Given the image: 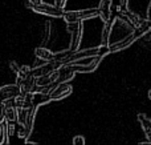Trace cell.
Listing matches in <instances>:
<instances>
[{
	"label": "cell",
	"mask_w": 151,
	"mask_h": 145,
	"mask_svg": "<svg viewBox=\"0 0 151 145\" xmlns=\"http://www.w3.org/2000/svg\"><path fill=\"white\" fill-rule=\"evenodd\" d=\"M98 13V8H91V9H82V11H65L64 12L63 19L65 20L66 24H73V23H78V21H83L88 20V19H93L97 17Z\"/></svg>",
	"instance_id": "6da1fadb"
},
{
	"label": "cell",
	"mask_w": 151,
	"mask_h": 145,
	"mask_svg": "<svg viewBox=\"0 0 151 145\" xmlns=\"http://www.w3.org/2000/svg\"><path fill=\"white\" fill-rule=\"evenodd\" d=\"M31 9H33L36 13L40 15H45L49 17H63L64 16V8H60L57 5H52V4H47V3L40 1L39 4H32Z\"/></svg>",
	"instance_id": "7a4b0ae2"
},
{
	"label": "cell",
	"mask_w": 151,
	"mask_h": 145,
	"mask_svg": "<svg viewBox=\"0 0 151 145\" xmlns=\"http://www.w3.org/2000/svg\"><path fill=\"white\" fill-rule=\"evenodd\" d=\"M69 29H72V40H70V47L69 49L76 52L78 51L81 44V39H82V29H83V24L82 21H78V23H73V24H68Z\"/></svg>",
	"instance_id": "3957f363"
},
{
	"label": "cell",
	"mask_w": 151,
	"mask_h": 145,
	"mask_svg": "<svg viewBox=\"0 0 151 145\" xmlns=\"http://www.w3.org/2000/svg\"><path fill=\"white\" fill-rule=\"evenodd\" d=\"M72 92H73V87L70 84H68V83H61V84H56L55 83V88L49 93V96L52 101H57L68 97L69 95H72Z\"/></svg>",
	"instance_id": "277c9868"
},
{
	"label": "cell",
	"mask_w": 151,
	"mask_h": 145,
	"mask_svg": "<svg viewBox=\"0 0 151 145\" xmlns=\"http://www.w3.org/2000/svg\"><path fill=\"white\" fill-rule=\"evenodd\" d=\"M21 92L20 85L17 84H9V85H3L0 88V101L5 103V101L13 100L16 96H19Z\"/></svg>",
	"instance_id": "5b68a950"
},
{
	"label": "cell",
	"mask_w": 151,
	"mask_h": 145,
	"mask_svg": "<svg viewBox=\"0 0 151 145\" xmlns=\"http://www.w3.org/2000/svg\"><path fill=\"white\" fill-rule=\"evenodd\" d=\"M98 53H99V47L89 48V49H83V51H76V52H73L65 61H64V65L72 63V61H74V60H77V59L89 57V56H98Z\"/></svg>",
	"instance_id": "8992f818"
},
{
	"label": "cell",
	"mask_w": 151,
	"mask_h": 145,
	"mask_svg": "<svg viewBox=\"0 0 151 145\" xmlns=\"http://www.w3.org/2000/svg\"><path fill=\"white\" fill-rule=\"evenodd\" d=\"M98 13L104 23L111 20V0H101L98 5Z\"/></svg>",
	"instance_id": "52a82bcc"
},
{
	"label": "cell",
	"mask_w": 151,
	"mask_h": 145,
	"mask_svg": "<svg viewBox=\"0 0 151 145\" xmlns=\"http://www.w3.org/2000/svg\"><path fill=\"white\" fill-rule=\"evenodd\" d=\"M135 40H138L135 36H134V33L131 32L130 35H129L127 37H125V39H122V40H119V41H117V43H113V44H110L109 45V48H110V52H118V51H122V49H125V48H127L129 45H131Z\"/></svg>",
	"instance_id": "ba28073f"
},
{
	"label": "cell",
	"mask_w": 151,
	"mask_h": 145,
	"mask_svg": "<svg viewBox=\"0 0 151 145\" xmlns=\"http://www.w3.org/2000/svg\"><path fill=\"white\" fill-rule=\"evenodd\" d=\"M102 57L101 56H97L96 59H94L93 61H91L89 65H69L72 69L77 73V72H81V73H89V72H94L97 69V67L99 65V63H101ZM68 65V64H66Z\"/></svg>",
	"instance_id": "9c48e42d"
},
{
	"label": "cell",
	"mask_w": 151,
	"mask_h": 145,
	"mask_svg": "<svg viewBox=\"0 0 151 145\" xmlns=\"http://www.w3.org/2000/svg\"><path fill=\"white\" fill-rule=\"evenodd\" d=\"M4 117H5V121H11V123H15L17 120V108L13 105V100L9 101H5L4 103Z\"/></svg>",
	"instance_id": "30bf717a"
},
{
	"label": "cell",
	"mask_w": 151,
	"mask_h": 145,
	"mask_svg": "<svg viewBox=\"0 0 151 145\" xmlns=\"http://www.w3.org/2000/svg\"><path fill=\"white\" fill-rule=\"evenodd\" d=\"M37 108H39V105L33 104V105H32L31 108L28 109V116H27V121H25V124L23 125V127L25 128L27 135H28V136L31 135L32 130H33V124H35V117H36Z\"/></svg>",
	"instance_id": "8fae6325"
},
{
	"label": "cell",
	"mask_w": 151,
	"mask_h": 145,
	"mask_svg": "<svg viewBox=\"0 0 151 145\" xmlns=\"http://www.w3.org/2000/svg\"><path fill=\"white\" fill-rule=\"evenodd\" d=\"M138 120L142 125V129H143V132H145V136H146V138L149 140L147 143L151 144V119H149L146 115L139 113Z\"/></svg>",
	"instance_id": "7c38bea8"
},
{
	"label": "cell",
	"mask_w": 151,
	"mask_h": 145,
	"mask_svg": "<svg viewBox=\"0 0 151 145\" xmlns=\"http://www.w3.org/2000/svg\"><path fill=\"white\" fill-rule=\"evenodd\" d=\"M35 87H36V77L33 75H28V76L24 79V81L21 83L20 88L23 93H28V92H33Z\"/></svg>",
	"instance_id": "4fadbf2b"
},
{
	"label": "cell",
	"mask_w": 151,
	"mask_h": 145,
	"mask_svg": "<svg viewBox=\"0 0 151 145\" xmlns=\"http://www.w3.org/2000/svg\"><path fill=\"white\" fill-rule=\"evenodd\" d=\"M35 55H36V57H39V59L49 61V60H53V55H55V53H53L52 51H49L48 48L37 47L36 49H35Z\"/></svg>",
	"instance_id": "5bb4252c"
},
{
	"label": "cell",
	"mask_w": 151,
	"mask_h": 145,
	"mask_svg": "<svg viewBox=\"0 0 151 145\" xmlns=\"http://www.w3.org/2000/svg\"><path fill=\"white\" fill-rule=\"evenodd\" d=\"M110 32H111V20L105 23V27H104V29H102V35H101V44L102 45L110 44Z\"/></svg>",
	"instance_id": "9a60e30c"
},
{
	"label": "cell",
	"mask_w": 151,
	"mask_h": 145,
	"mask_svg": "<svg viewBox=\"0 0 151 145\" xmlns=\"http://www.w3.org/2000/svg\"><path fill=\"white\" fill-rule=\"evenodd\" d=\"M33 100H35V93L33 92L24 93V100H23V107H21V108L29 109L32 105H33Z\"/></svg>",
	"instance_id": "2e32d148"
},
{
	"label": "cell",
	"mask_w": 151,
	"mask_h": 145,
	"mask_svg": "<svg viewBox=\"0 0 151 145\" xmlns=\"http://www.w3.org/2000/svg\"><path fill=\"white\" fill-rule=\"evenodd\" d=\"M96 57H97V56H89V57L77 59V60H74V61H72V63H69L68 65H89V64H90ZM65 65H66V64H65Z\"/></svg>",
	"instance_id": "e0dca14e"
},
{
	"label": "cell",
	"mask_w": 151,
	"mask_h": 145,
	"mask_svg": "<svg viewBox=\"0 0 151 145\" xmlns=\"http://www.w3.org/2000/svg\"><path fill=\"white\" fill-rule=\"evenodd\" d=\"M73 53V51H70V49H66V51H61V52H56L55 55H53V60H58V61H63V64H64V61L66 60V59L69 57V56Z\"/></svg>",
	"instance_id": "ac0fdd59"
},
{
	"label": "cell",
	"mask_w": 151,
	"mask_h": 145,
	"mask_svg": "<svg viewBox=\"0 0 151 145\" xmlns=\"http://www.w3.org/2000/svg\"><path fill=\"white\" fill-rule=\"evenodd\" d=\"M27 116H28V109L25 108H17V120L19 125H24L27 121Z\"/></svg>",
	"instance_id": "d6986e66"
},
{
	"label": "cell",
	"mask_w": 151,
	"mask_h": 145,
	"mask_svg": "<svg viewBox=\"0 0 151 145\" xmlns=\"http://www.w3.org/2000/svg\"><path fill=\"white\" fill-rule=\"evenodd\" d=\"M8 135H7V124L0 123V144H8Z\"/></svg>",
	"instance_id": "ffe728a7"
},
{
	"label": "cell",
	"mask_w": 151,
	"mask_h": 145,
	"mask_svg": "<svg viewBox=\"0 0 151 145\" xmlns=\"http://www.w3.org/2000/svg\"><path fill=\"white\" fill-rule=\"evenodd\" d=\"M32 73V68L28 65H20V72H19L17 75H23V76H28V75Z\"/></svg>",
	"instance_id": "44dd1931"
},
{
	"label": "cell",
	"mask_w": 151,
	"mask_h": 145,
	"mask_svg": "<svg viewBox=\"0 0 151 145\" xmlns=\"http://www.w3.org/2000/svg\"><path fill=\"white\" fill-rule=\"evenodd\" d=\"M15 125H13V123L11 121H7V135L8 137H11V136H13V133H15Z\"/></svg>",
	"instance_id": "7402d4cb"
},
{
	"label": "cell",
	"mask_w": 151,
	"mask_h": 145,
	"mask_svg": "<svg viewBox=\"0 0 151 145\" xmlns=\"http://www.w3.org/2000/svg\"><path fill=\"white\" fill-rule=\"evenodd\" d=\"M9 68H11V71H12L13 73H16V75L20 72V65H19L16 61H13V60L9 61Z\"/></svg>",
	"instance_id": "603a6c76"
},
{
	"label": "cell",
	"mask_w": 151,
	"mask_h": 145,
	"mask_svg": "<svg viewBox=\"0 0 151 145\" xmlns=\"http://www.w3.org/2000/svg\"><path fill=\"white\" fill-rule=\"evenodd\" d=\"M73 144L74 145H83L85 144V137H83V136H76L73 138Z\"/></svg>",
	"instance_id": "cb8c5ba5"
},
{
	"label": "cell",
	"mask_w": 151,
	"mask_h": 145,
	"mask_svg": "<svg viewBox=\"0 0 151 145\" xmlns=\"http://www.w3.org/2000/svg\"><path fill=\"white\" fill-rule=\"evenodd\" d=\"M66 1H68V0H56V5L60 8H65Z\"/></svg>",
	"instance_id": "d4e9b609"
},
{
	"label": "cell",
	"mask_w": 151,
	"mask_h": 145,
	"mask_svg": "<svg viewBox=\"0 0 151 145\" xmlns=\"http://www.w3.org/2000/svg\"><path fill=\"white\" fill-rule=\"evenodd\" d=\"M147 19L151 20V1H150V4H149V8H147Z\"/></svg>",
	"instance_id": "484cf974"
},
{
	"label": "cell",
	"mask_w": 151,
	"mask_h": 145,
	"mask_svg": "<svg viewBox=\"0 0 151 145\" xmlns=\"http://www.w3.org/2000/svg\"><path fill=\"white\" fill-rule=\"evenodd\" d=\"M3 112H4V103L0 101V113H3Z\"/></svg>",
	"instance_id": "4316f807"
},
{
	"label": "cell",
	"mask_w": 151,
	"mask_h": 145,
	"mask_svg": "<svg viewBox=\"0 0 151 145\" xmlns=\"http://www.w3.org/2000/svg\"><path fill=\"white\" fill-rule=\"evenodd\" d=\"M29 3H31V4H39L40 1H41V0H28Z\"/></svg>",
	"instance_id": "83f0119b"
},
{
	"label": "cell",
	"mask_w": 151,
	"mask_h": 145,
	"mask_svg": "<svg viewBox=\"0 0 151 145\" xmlns=\"http://www.w3.org/2000/svg\"><path fill=\"white\" fill-rule=\"evenodd\" d=\"M5 121V117H4V113H0V123H4Z\"/></svg>",
	"instance_id": "f1b7e54d"
},
{
	"label": "cell",
	"mask_w": 151,
	"mask_h": 145,
	"mask_svg": "<svg viewBox=\"0 0 151 145\" xmlns=\"http://www.w3.org/2000/svg\"><path fill=\"white\" fill-rule=\"evenodd\" d=\"M149 99H150V100H151V89L149 91Z\"/></svg>",
	"instance_id": "f546056e"
}]
</instances>
